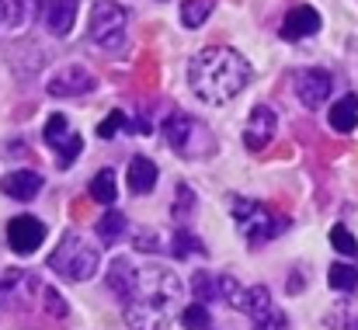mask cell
Returning <instances> with one entry per match:
<instances>
[{
	"instance_id": "cell-1",
	"label": "cell",
	"mask_w": 358,
	"mask_h": 330,
	"mask_svg": "<svg viewBox=\"0 0 358 330\" xmlns=\"http://www.w3.org/2000/svg\"><path fill=\"white\" fill-rule=\"evenodd\" d=\"M108 289L122 299V313L132 330H167L174 306L185 296V285L171 268L132 264L129 257L112 261Z\"/></svg>"
},
{
	"instance_id": "cell-2",
	"label": "cell",
	"mask_w": 358,
	"mask_h": 330,
	"mask_svg": "<svg viewBox=\"0 0 358 330\" xmlns=\"http://www.w3.org/2000/svg\"><path fill=\"white\" fill-rule=\"evenodd\" d=\"M247 80H250V63L223 45H209L195 52L188 63V87L206 105H227L247 87Z\"/></svg>"
},
{
	"instance_id": "cell-3",
	"label": "cell",
	"mask_w": 358,
	"mask_h": 330,
	"mask_svg": "<svg viewBox=\"0 0 358 330\" xmlns=\"http://www.w3.org/2000/svg\"><path fill=\"white\" fill-rule=\"evenodd\" d=\"M98 264H101V247H94L84 233H63V240H59V247L49 254V268L56 271V275H63V278H70V282H84V278H91L94 271H98Z\"/></svg>"
},
{
	"instance_id": "cell-4",
	"label": "cell",
	"mask_w": 358,
	"mask_h": 330,
	"mask_svg": "<svg viewBox=\"0 0 358 330\" xmlns=\"http://www.w3.org/2000/svg\"><path fill=\"white\" fill-rule=\"evenodd\" d=\"M164 136H167V146L178 153V157H209L216 153V139L209 132V125H202L199 118L185 115V111H174L167 122H164Z\"/></svg>"
},
{
	"instance_id": "cell-5",
	"label": "cell",
	"mask_w": 358,
	"mask_h": 330,
	"mask_svg": "<svg viewBox=\"0 0 358 330\" xmlns=\"http://www.w3.org/2000/svg\"><path fill=\"white\" fill-rule=\"evenodd\" d=\"M234 220H237V229L243 233V240L257 250L261 243H268V240H275L289 220H282V216H275L268 206H261V202H247V199H237L234 202Z\"/></svg>"
},
{
	"instance_id": "cell-6",
	"label": "cell",
	"mask_w": 358,
	"mask_h": 330,
	"mask_svg": "<svg viewBox=\"0 0 358 330\" xmlns=\"http://www.w3.org/2000/svg\"><path fill=\"white\" fill-rule=\"evenodd\" d=\"M129 28V10L115 0H98L91 7V42L101 49H122Z\"/></svg>"
},
{
	"instance_id": "cell-7",
	"label": "cell",
	"mask_w": 358,
	"mask_h": 330,
	"mask_svg": "<svg viewBox=\"0 0 358 330\" xmlns=\"http://www.w3.org/2000/svg\"><path fill=\"white\" fill-rule=\"evenodd\" d=\"M227 299L237 306L240 313L254 317L257 330H285V317H282V313H275V306H271V296H268V289H264V285L240 289L237 282H234Z\"/></svg>"
},
{
	"instance_id": "cell-8",
	"label": "cell",
	"mask_w": 358,
	"mask_h": 330,
	"mask_svg": "<svg viewBox=\"0 0 358 330\" xmlns=\"http://www.w3.org/2000/svg\"><path fill=\"white\" fill-rule=\"evenodd\" d=\"M45 240V222H38L35 216H14L7 222V243L14 254H31L38 250Z\"/></svg>"
},
{
	"instance_id": "cell-9",
	"label": "cell",
	"mask_w": 358,
	"mask_h": 330,
	"mask_svg": "<svg viewBox=\"0 0 358 330\" xmlns=\"http://www.w3.org/2000/svg\"><path fill=\"white\" fill-rule=\"evenodd\" d=\"M331 91H334V80L327 70H303L296 77V94L306 108H320L331 98Z\"/></svg>"
},
{
	"instance_id": "cell-10",
	"label": "cell",
	"mask_w": 358,
	"mask_h": 330,
	"mask_svg": "<svg viewBox=\"0 0 358 330\" xmlns=\"http://www.w3.org/2000/svg\"><path fill=\"white\" fill-rule=\"evenodd\" d=\"M45 87H49L52 98H80V94H87L94 87V77L84 66H63Z\"/></svg>"
},
{
	"instance_id": "cell-11",
	"label": "cell",
	"mask_w": 358,
	"mask_h": 330,
	"mask_svg": "<svg viewBox=\"0 0 358 330\" xmlns=\"http://www.w3.org/2000/svg\"><path fill=\"white\" fill-rule=\"evenodd\" d=\"M271 136H275V111L257 105L250 111L247 125H243V146L247 150H264L271 143Z\"/></svg>"
},
{
	"instance_id": "cell-12",
	"label": "cell",
	"mask_w": 358,
	"mask_h": 330,
	"mask_svg": "<svg viewBox=\"0 0 358 330\" xmlns=\"http://www.w3.org/2000/svg\"><path fill=\"white\" fill-rule=\"evenodd\" d=\"M42 3V21L52 35H66L77 21V0H38Z\"/></svg>"
},
{
	"instance_id": "cell-13",
	"label": "cell",
	"mask_w": 358,
	"mask_h": 330,
	"mask_svg": "<svg viewBox=\"0 0 358 330\" xmlns=\"http://www.w3.org/2000/svg\"><path fill=\"white\" fill-rule=\"evenodd\" d=\"M0 192L7 199H14V202H31L42 192V174H35V171H14V174L3 178Z\"/></svg>"
},
{
	"instance_id": "cell-14",
	"label": "cell",
	"mask_w": 358,
	"mask_h": 330,
	"mask_svg": "<svg viewBox=\"0 0 358 330\" xmlns=\"http://www.w3.org/2000/svg\"><path fill=\"white\" fill-rule=\"evenodd\" d=\"M317 28H320V14H317L313 7H292V10L285 14L282 38L296 42V38H306V35H313Z\"/></svg>"
},
{
	"instance_id": "cell-15",
	"label": "cell",
	"mask_w": 358,
	"mask_h": 330,
	"mask_svg": "<svg viewBox=\"0 0 358 330\" xmlns=\"http://www.w3.org/2000/svg\"><path fill=\"white\" fill-rule=\"evenodd\" d=\"M125 185H129L132 195H146V192H153V185H157V164L146 160V157H132V160H129Z\"/></svg>"
},
{
	"instance_id": "cell-16",
	"label": "cell",
	"mask_w": 358,
	"mask_h": 330,
	"mask_svg": "<svg viewBox=\"0 0 358 330\" xmlns=\"http://www.w3.org/2000/svg\"><path fill=\"white\" fill-rule=\"evenodd\" d=\"M331 129L334 132H355L358 125V98L355 94H345L341 101H334V108H331Z\"/></svg>"
},
{
	"instance_id": "cell-17",
	"label": "cell",
	"mask_w": 358,
	"mask_h": 330,
	"mask_svg": "<svg viewBox=\"0 0 358 330\" xmlns=\"http://www.w3.org/2000/svg\"><path fill=\"white\" fill-rule=\"evenodd\" d=\"M213 7H216V0H185L181 3V24L185 28H202L206 17L213 14Z\"/></svg>"
},
{
	"instance_id": "cell-18",
	"label": "cell",
	"mask_w": 358,
	"mask_h": 330,
	"mask_svg": "<svg viewBox=\"0 0 358 330\" xmlns=\"http://www.w3.org/2000/svg\"><path fill=\"white\" fill-rule=\"evenodd\" d=\"M91 199L101 202V206H112L119 199V188H115V174L112 171H101L94 181H91Z\"/></svg>"
},
{
	"instance_id": "cell-19",
	"label": "cell",
	"mask_w": 358,
	"mask_h": 330,
	"mask_svg": "<svg viewBox=\"0 0 358 330\" xmlns=\"http://www.w3.org/2000/svg\"><path fill=\"white\" fill-rule=\"evenodd\" d=\"M192 289H195L199 303H209V299H216V296H227V278H216V275H195Z\"/></svg>"
},
{
	"instance_id": "cell-20",
	"label": "cell",
	"mask_w": 358,
	"mask_h": 330,
	"mask_svg": "<svg viewBox=\"0 0 358 330\" xmlns=\"http://www.w3.org/2000/svg\"><path fill=\"white\" fill-rule=\"evenodd\" d=\"M125 236V216L122 213H105L98 220V240L101 243H119Z\"/></svg>"
},
{
	"instance_id": "cell-21",
	"label": "cell",
	"mask_w": 358,
	"mask_h": 330,
	"mask_svg": "<svg viewBox=\"0 0 358 330\" xmlns=\"http://www.w3.org/2000/svg\"><path fill=\"white\" fill-rule=\"evenodd\" d=\"M178 257H192V254H206V247H202V240L199 236H192L188 229H174V236H171V243H167Z\"/></svg>"
},
{
	"instance_id": "cell-22",
	"label": "cell",
	"mask_w": 358,
	"mask_h": 330,
	"mask_svg": "<svg viewBox=\"0 0 358 330\" xmlns=\"http://www.w3.org/2000/svg\"><path fill=\"white\" fill-rule=\"evenodd\" d=\"M327 282H331V289H338V292H352V289L358 285V271L352 268V264H334Z\"/></svg>"
},
{
	"instance_id": "cell-23",
	"label": "cell",
	"mask_w": 358,
	"mask_h": 330,
	"mask_svg": "<svg viewBox=\"0 0 358 330\" xmlns=\"http://www.w3.org/2000/svg\"><path fill=\"white\" fill-rule=\"evenodd\" d=\"M66 139H70V122H66V115H52V118L45 122V143L59 150Z\"/></svg>"
},
{
	"instance_id": "cell-24",
	"label": "cell",
	"mask_w": 358,
	"mask_h": 330,
	"mask_svg": "<svg viewBox=\"0 0 358 330\" xmlns=\"http://www.w3.org/2000/svg\"><path fill=\"white\" fill-rule=\"evenodd\" d=\"M181 324H185L188 330H206L209 327V310H206L202 303H192V306H185Z\"/></svg>"
},
{
	"instance_id": "cell-25",
	"label": "cell",
	"mask_w": 358,
	"mask_h": 330,
	"mask_svg": "<svg viewBox=\"0 0 358 330\" xmlns=\"http://www.w3.org/2000/svg\"><path fill=\"white\" fill-rule=\"evenodd\" d=\"M331 243H334V250H341V254H358V240L345 226H334V229H331Z\"/></svg>"
},
{
	"instance_id": "cell-26",
	"label": "cell",
	"mask_w": 358,
	"mask_h": 330,
	"mask_svg": "<svg viewBox=\"0 0 358 330\" xmlns=\"http://www.w3.org/2000/svg\"><path fill=\"white\" fill-rule=\"evenodd\" d=\"M21 24V0H0V28Z\"/></svg>"
},
{
	"instance_id": "cell-27",
	"label": "cell",
	"mask_w": 358,
	"mask_h": 330,
	"mask_svg": "<svg viewBox=\"0 0 358 330\" xmlns=\"http://www.w3.org/2000/svg\"><path fill=\"white\" fill-rule=\"evenodd\" d=\"M192 206H195V192H192L188 185H181V188H178V206H174V220H185Z\"/></svg>"
},
{
	"instance_id": "cell-28",
	"label": "cell",
	"mask_w": 358,
	"mask_h": 330,
	"mask_svg": "<svg viewBox=\"0 0 358 330\" xmlns=\"http://www.w3.org/2000/svg\"><path fill=\"white\" fill-rule=\"evenodd\" d=\"M122 125H125V115L115 108L112 115H108V118H105V122H101V125H98V136H101V139H112V136L119 132Z\"/></svg>"
},
{
	"instance_id": "cell-29",
	"label": "cell",
	"mask_w": 358,
	"mask_h": 330,
	"mask_svg": "<svg viewBox=\"0 0 358 330\" xmlns=\"http://www.w3.org/2000/svg\"><path fill=\"white\" fill-rule=\"evenodd\" d=\"M77 153H80V136H70L66 146H59V167H70L77 160Z\"/></svg>"
},
{
	"instance_id": "cell-30",
	"label": "cell",
	"mask_w": 358,
	"mask_h": 330,
	"mask_svg": "<svg viewBox=\"0 0 358 330\" xmlns=\"http://www.w3.org/2000/svg\"><path fill=\"white\" fill-rule=\"evenodd\" d=\"M45 310H49L52 317H66V303L56 296V289H45Z\"/></svg>"
},
{
	"instance_id": "cell-31",
	"label": "cell",
	"mask_w": 358,
	"mask_h": 330,
	"mask_svg": "<svg viewBox=\"0 0 358 330\" xmlns=\"http://www.w3.org/2000/svg\"><path fill=\"white\" fill-rule=\"evenodd\" d=\"M136 247L139 250H160V236L157 233H143V236H136Z\"/></svg>"
}]
</instances>
